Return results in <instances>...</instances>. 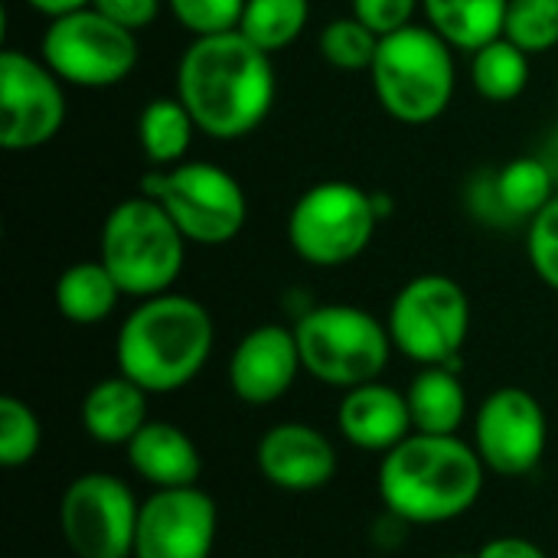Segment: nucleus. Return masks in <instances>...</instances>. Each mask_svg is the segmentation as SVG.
<instances>
[{"instance_id": "obj_1", "label": "nucleus", "mask_w": 558, "mask_h": 558, "mask_svg": "<svg viewBox=\"0 0 558 558\" xmlns=\"http://www.w3.org/2000/svg\"><path fill=\"white\" fill-rule=\"evenodd\" d=\"M278 95L271 52L248 43L239 29L199 36L177 62V98L213 141H242L255 134Z\"/></svg>"}, {"instance_id": "obj_5", "label": "nucleus", "mask_w": 558, "mask_h": 558, "mask_svg": "<svg viewBox=\"0 0 558 558\" xmlns=\"http://www.w3.org/2000/svg\"><path fill=\"white\" fill-rule=\"evenodd\" d=\"M376 101L399 124L438 121L458 88L454 49L432 26H405L379 39L369 65Z\"/></svg>"}, {"instance_id": "obj_2", "label": "nucleus", "mask_w": 558, "mask_h": 558, "mask_svg": "<svg viewBox=\"0 0 558 558\" xmlns=\"http://www.w3.org/2000/svg\"><path fill=\"white\" fill-rule=\"evenodd\" d=\"M484 477L487 468L464 438L412 432L383 454L376 487L383 510L409 526H441L477 507Z\"/></svg>"}, {"instance_id": "obj_23", "label": "nucleus", "mask_w": 558, "mask_h": 558, "mask_svg": "<svg viewBox=\"0 0 558 558\" xmlns=\"http://www.w3.org/2000/svg\"><path fill=\"white\" fill-rule=\"evenodd\" d=\"M196 121L177 95L150 98L137 118V141L154 170L183 163L193 147Z\"/></svg>"}, {"instance_id": "obj_28", "label": "nucleus", "mask_w": 558, "mask_h": 558, "mask_svg": "<svg viewBox=\"0 0 558 558\" xmlns=\"http://www.w3.org/2000/svg\"><path fill=\"white\" fill-rule=\"evenodd\" d=\"M39 445H43V425L36 412L16 396H3L0 399V468L7 471L26 468L36 458Z\"/></svg>"}, {"instance_id": "obj_21", "label": "nucleus", "mask_w": 558, "mask_h": 558, "mask_svg": "<svg viewBox=\"0 0 558 558\" xmlns=\"http://www.w3.org/2000/svg\"><path fill=\"white\" fill-rule=\"evenodd\" d=\"M507 7L510 0H422L425 26L461 52H477L504 36Z\"/></svg>"}, {"instance_id": "obj_24", "label": "nucleus", "mask_w": 558, "mask_h": 558, "mask_svg": "<svg viewBox=\"0 0 558 558\" xmlns=\"http://www.w3.org/2000/svg\"><path fill=\"white\" fill-rule=\"evenodd\" d=\"M471 82L477 95L494 105L517 101L530 85V52L500 36L471 52Z\"/></svg>"}, {"instance_id": "obj_20", "label": "nucleus", "mask_w": 558, "mask_h": 558, "mask_svg": "<svg viewBox=\"0 0 558 558\" xmlns=\"http://www.w3.org/2000/svg\"><path fill=\"white\" fill-rule=\"evenodd\" d=\"M412 425L422 435H458L468 422V389L451 366H422L405 389Z\"/></svg>"}, {"instance_id": "obj_14", "label": "nucleus", "mask_w": 558, "mask_h": 558, "mask_svg": "<svg viewBox=\"0 0 558 558\" xmlns=\"http://www.w3.org/2000/svg\"><path fill=\"white\" fill-rule=\"evenodd\" d=\"M216 500L203 487L154 490L137 513L134 558H213Z\"/></svg>"}, {"instance_id": "obj_26", "label": "nucleus", "mask_w": 558, "mask_h": 558, "mask_svg": "<svg viewBox=\"0 0 558 558\" xmlns=\"http://www.w3.org/2000/svg\"><path fill=\"white\" fill-rule=\"evenodd\" d=\"M311 20V0H245L239 33L265 52H281L301 39Z\"/></svg>"}, {"instance_id": "obj_13", "label": "nucleus", "mask_w": 558, "mask_h": 558, "mask_svg": "<svg viewBox=\"0 0 558 558\" xmlns=\"http://www.w3.org/2000/svg\"><path fill=\"white\" fill-rule=\"evenodd\" d=\"M549 448V418L539 399L520 386L490 392L474 415V451L500 477L533 474Z\"/></svg>"}, {"instance_id": "obj_18", "label": "nucleus", "mask_w": 558, "mask_h": 558, "mask_svg": "<svg viewBox=\"0 0 558 558\" xmlns=\"http://www.w3.org/2000/svg\"><path fill=\"white\" fill-rule=\"evenodd\" d=\"M128 451L131 471L150 484L154 490H173V487H196L203 474V458L196 441L173 422H147Z\"/></svg>"}, {"instance_id": "obj_4", "label": "nucleus", "mask_w": 558, "mask_h": 558, "mask_svg": "<svg viewBox=\"0 0 558 558\" xmlns=\"http://www.w3.org/2000/svg\"><path fill=\"white\" fill-rule=\"evenodd\" d=\"M186 239L147 193L111 206L98 235V258L128 298L167 294L186 265Z\"/></svg>"}, {"instance_id": "obj_9", "label": "nucleus", "mask_w": 558, "mask_h": 558, "mask_svg": "<svg viewBox=\"0 0 558 558\" xmlns=\"http://www.w3.org/2000/svg\"><path fill=\"white\" fill-rule=\"evenodd\" d=\"M386 327L405 360L461 369V350L471 333V298L448 275H418L392 298Z\"/></svg>"}, {"instance_id": "obj_16", "label": "nucleus", "mask_w": 558, "mask_h": 558, "mask_svg": "<svg viewBox=\"0 0 558 558\" xmlns=\"http://www.w3.org/2000/svg\"><path fill=\"white\" fill-rule=\"evenodd\" d=\"M304 369L294 327L262 324L248 330L229 356V389L245 405H271L291 392Z\"/></svg>"}, {"instance_id": "obj_19", "label": "nucleus", "mask_w": 558, "mask_h": 558, "mask_svg": "<svg viewBox=\"0 0 558 558\" xmlns=\"http://www.w3.org/2000/svg\"><path fill=\"white\" fill-rule=\"evenodd\" d=\"M147 389L128 376L98 379L82 399V428L92 441L105 448H128L131 438L150 422L147 418Z\"/></svg>"}, {"instance_id": "obj_8", "label": "nucleus", "mask_w": 558, "mask_h": 558, "mask_svg": "<svg viewBox=\"0 0 558 558\" xmlns=\"http://www.w3.org/2000/svg\"><path fill=\"white\" fill-rule=\"evenodd\" d=\"M379 229L373 193L350 180H324L307 186L288 213V242L294 255L314 268H340L356 262Z\"/></svg>"}, {"instance_id": "obj_31", "label": "nucleus", "mask_w": 558, "mask_h": 558, "mask_svg": "<svg viewBox=\"0 0 558 558\" xmlns=\"http://www.w3.org/2000/svg\"><path fill=\"white\" fill-rule=\"evenodd\" d=\"M526 255L536 278L558 291V196H553V203L539 216L530 219Z\"/></svg>"}, {"instance_id": "obj_32", "label": "nucleus", "mask_w": 558, "mask_h": 558, "mask_svg": "<svg viewBox=\"0 0 558 558\" xmlns=\"http://www.w3.org/2000/svg\"><path fill=\"white\" fill-rule=\"evenodd\" d=\"M422 0H353V16L363 20L379 39L415 23Z\"/></svg>"}, {"instance_id": "obj_6", "label": "nucleus", "mask_w": 558, "mask_h": 558, "mask_svg": "<svg viewBox=\"0 0 558 558\" xmlns=\"http://www.w3.org/2000/svg\"><path fill=\"white\" fill-rule=\"evenodd\" d=\"M304 373L330 389L376 383L392 356L389 327L356 304H317L294 320Z\"/></svg>"}, {"instance_id": "obj_7", "label": "nucleus", "mask_w": 558, "mask_h": 558, "mask_svg": "<svg viewBox=\"0 0 558 558\" xmlns=\"http://www.w3.org/2000/svg\"><path fill=\"white\" fill-rule=\"evenodd\" d=\"M141 193L154 196L170 213L190 245H229L248 222V196L219 163L183 160L163 170H147Z\"/></svg>"}, {"instance_id": "obj_15", "label": "nucleus", "mask_w": 558, "mask_h": 558, "mask_svg": "<svg viewBox=\"0 0 558 558\" xmlns=\"http://www.w3.org/2000/svg\"><path fill=\"white\" fill-rule=\"evenodd\" d=\"M255 464L275 490L314 494L337 477L340 458L320 428L307 422H278L258 438Z\"/></svg>"}, {"instance_id": "obj_33", "label": "nucleus", "mask_w": 558, "mask_h": 558, "mask_svg": "<svg viewBox=\"0 0 558 558\" xmlns=\"http://www.w3.org/2000/svg\"><path fill=\"white\" fill-rule=\"evenodd\" d=\"M167 0H95L92 7L101 10L108 20H114L118 26L131 29V33H141L147 26L157 23L160 10H163Z\"/></svg>"}, {"instance_id": "obj_3", "label": "nucleus", "mask_w": 558, "mask_h": 558, "mask_svg": "<svg viewBox=\"0 0 558 558\" xmlns=\"http://www.w3.org/2000/svg\"><path fill=\"white\" fill-rule=\"evenodd\" d=\"M216 347L213 314L190 294L144 298L118 327L114 363L150 396L190 386L209 363Z\"/></svg>"}, {"instance_id": "obj_25", "label": "nucleus", "mask_w": 558, "mask_h": 558, "mask_svg": "<svg viewBox=\"0 0 558 558\" xmlns=\"http://www.w3.org/2000/svg\"><path fill=\"white\" fill-rule=\"evenodd\" d=\"M553 170L536 157H517L494 177V199L510 219H533L553 203Z\"/></svg>"}, {"instance_id": "obj_17", "label": "nucleus", "mask_w": 558, "mask_h": 558, "mask_svg": "<svg viewBox=\"0 0 558 558\" xmlns=\"http://www.w3.org/2000/svg\"><path fill=\"white\" fill-rule=\"evenodd\" d=\"M337 428L353 448L373 454L392 451L415 432L405 392L379 379L343 392V402L337 409Z\"/></svg>"}, {"instance_id": "obj_27", "label": "nucleus", "mask_w": 558, "mask_h": 558, "mask_svg": "<svg viewBox=\"0 0 558 558\" xmlns=\"http://www.w3.org/2000/svg\"><path fill=\"white\" fill-rule=\"evenodd\" d=\"M376 52L379 36L353 13L337 16L320 29V56L340 72H369Z\"/></svg>"}, {"instance_id": "obj_36", "label": "nucleus", "mask_w": 558, "mask_h": 558, "mask_svg": "<svg viewBox=\"0 0 558 558\" xmlns=\"http://www.w3.org/2000/svg\"><path fill=\"white\" fill-rule=\"evenodd\" d=\"M445 558H477V556H445Z\"/></svg>"}, {"instance_id": "obj_22", "label": "nucleus", "mask_w": 558, "mask_h": 558, "mask_svg": "<svg viewBox=\"0 0 558 558\" xmlns=\"http://www.w3.org/2000/svg\"><path fill=\"white\" fill-rule=\"evenodd\" d=\"M56 307L59 314L75 324V327H95L101 320H108L118 307V301L124 298V291L118 288V281L111 278V271L101 265V258L95 262H75L69 265L56 288H52Z\"/></svg>"}, {"instance_id": "obj_30", "label": "nucleus", "mask_w": 558, "mask_h": 558, "mask_svg": "<svg viewBox=\"0 0 558 558\" xmlns=\"http://www.w3.org/2000/svg\"><path fill=\"white\" fill-rule=\"evenodd\" d=\"M167 10L193 39H199L239 29L245 0H167Z\"/></svg>"}, {"instance_id": "obj_29", "label": "nucleus", "mask_w": 558, "mask_h": 558, "mask_svg": "<svg viewBox=\"0 0 558 558\" xmlns=\"http://www.w3.org/2000/svg\"><path fill=\"white\" fill-rule=\"evenodd\" d=\"M504 36L530 56L549 52L558 46V0H510Z\"/></svg>"}, {"instance_id": "obj_10", "label": "nucleus", "mask_w": 558, "mask_h": 558, "mask_svg": "<svg viewBox=\"0 0 558 558\" xmlns=\"http://www.w3.org/2000/svg\"><path fill=\"white\" fill-rule=\"evenodd\" d=\"M43 62L78 88L121 85L137 69V33L118 26L101 10L85 7L49 20L39 36Z\"/></svg>"}, {"instance_id": "obj_35", "label": "nucleus", "mask_w": 558, "mask_h": 558, "mask_svg": "<svg viewBox=\"0 0 558 558\" xmlns=\"http://www.w3.org/2000/svg\"><path fill=\"white\" fill-rule=\"evenodd\" d=\"M95 0H26V7H33L36 13L56 20V16H65V13H75V10H85L92 7Z\"/></svg>"}, {"instance_id": "obj_12", "label": "nucleus", "mask_w": 558, "mask_h": 558, "mask_svg": "<svg viewBox=\"0 0 558 558\" xmlns=\"http://www.w3.org/2000/svg\"><path fill=\"white\" fill-rule=\"evenodd\" d=\"M62 78L23 49L0 52V147L36 150L49 144L65 124Z\"/></svg>"}, {"instance_id": "obj_34", "label": "nucleus", "mask_w": 558, "mask_h": 558, "mask_svg": "<svg viewBox=\"0 0 558 558\" xmlns=\"http://www.w3.org/2000/svg\"><path fill=\"white\" fill-rule=\"evenodd\" d=\"M477 558H549L543 553V546H536L533 539L526 536H494L487 539L481 549H477Z\"/></svg>"}, {"instance_id": "obj_11", "label": "nucleus", "mask_w": 558, "mask_h": 558, "mask_svg": "<svg viewBox=\"0 0 558 558\" xmlns=\"http://www.w3.org/2000/svg\"><path fill=\"white\" fill-rule=\"evenodd\" d=\"M141 504L114 474L75 477L59 500V530L75 558H134Z\"/></svg>"}]
</instances>
